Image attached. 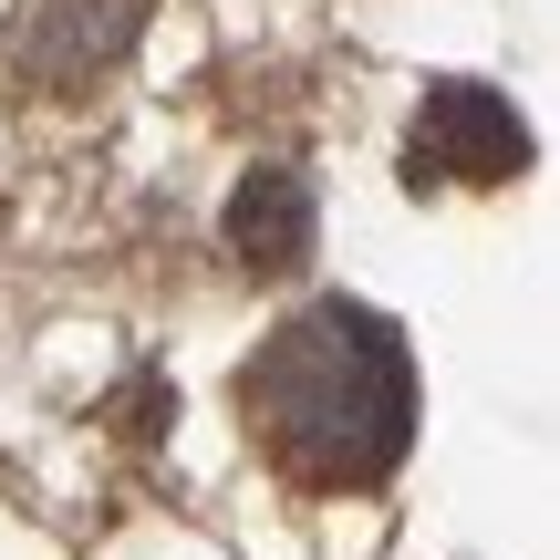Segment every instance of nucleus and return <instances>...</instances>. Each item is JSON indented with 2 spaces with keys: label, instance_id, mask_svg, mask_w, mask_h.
<instances>
[{
  "label": "nucleus",
  "instance_id": "obj_4",
  "mask_svg": "<svg viewBox=\"0 0 560 560\" xmlns=\"http://www.w3.org/2000/svg\"><path fill=\"white\" fill-rule=\"evenodd\" d=\"M229 249L249 270H301L312 260V187L291 166H249L240 198H229Z\"/></svg>",
  "mask_w": 560,
  "mask_h": 560
},
{
  "label": "nucleus",
  "instance_id": "obj_3",
  "mask_svg": "<svg viewBox=\"0 0 560 560\" xmlns=\"http://www.w3.org/2000/svg\"><path fill=\"white\" fill-rule=\"evenodd\" d=\"M145 32V0H32L11 62L42 83V94H83L94 73H115Z\"/></svg>",
  "mask_w": 560,
  "mask_h": 560
},
{
  "label": "nucleus",
  "instance_id": "obj_1",
  "mask_svg": "<svg viewBox=\"0 0 560 560\" xmlns=\"http://www.w3.org/2000/svg\"><path fill=\"white\" fill-rule=\"evenodd\" d=\"M249 436L301 488H384L416 436V353L363 301H312L260 342L240 384Z\"/></svg>",
  "mask_w": 560,
  "mask_h": 560
},
{
  "label": "nucleus",
  "instance_id": "obj_2",
  "mask_svg": "<svg viewBox=\"0 0 560 560\" xmlns=\"http://www.w3.org/2000/svg\"><path fill=\"white\" fill-rule=\"evenodd\" d=\"M405 166H416V177H446V187H509L529 166V125L509 115L488 83H425Z\"/></svg>",
  "mask_w": 560,
  "mask_h": 560
}]
</instances>
